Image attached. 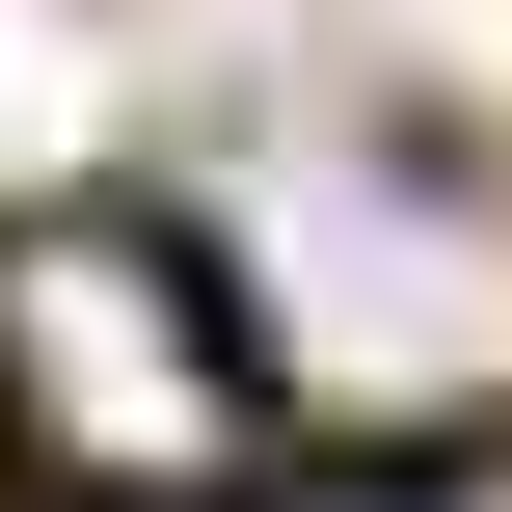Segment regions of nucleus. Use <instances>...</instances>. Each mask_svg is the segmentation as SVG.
I'll return each mask as SVG.
<instances>
[{
	"label": "nucleus",
	"instance_id": "nucleus-1",
	"mask_svg": "<svg viewBox=\"0 0 512 512\" xmlns=\"http://www.w3.org/2000/svg\"><path fill=\"white\" fill-rule=\"evenodd\" d=\"M270 432L297 378L162 216H0V459L54 512H243Z\"/></svg>",
	"mask_w": 512,
	"mask_h": 512
}]
</instances>
